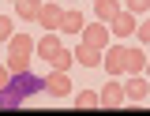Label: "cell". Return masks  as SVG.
<instances>
[{"mask_svg":"<svg viewBox=\"0 0 150 116\" xmlns=\"http://www.w3.org/2000/svg\"><path fill=\"white\" fill-rule=\"evenodd\" d=\"M41 90H45V79H38L30 67H26V71H15L11 82L0 90V109H19L30 94H41Z\"/></svg>","mask_w":150,"mask_h":116,"instance_id":"obj_1","label":"cell"},{"mask_svg":"<svg viewBox=\"0 0 150 116\" xmlns=\"http://www.w3.org/2000/svg\"><path fill=\"white\" fill-rule=\"evenodd\" d=\"M34 45L38 41L30 34H11V41H8V67L11 71H26L30 56H34Z\"/></svg>","mask_w":150,"mask_h":116,"instance_id":"obj_2","label":"cell"},{"mask_svg":"<svg viewBox=\"0 0 150 116\" xmlns=\"http://www.w3.org/2000/svg\"><path fill=\"white\" fill-rule=\"evenodd\" d=\"M124 56H128V45H105V53H101V67L109 71V75H124L128 67H124Z\"/></svg>","mask_w":150,"mask_h":116,"instance_id":"obj_3","label":"cell"},{"mask_svg":"<svg viewBox=\"0 0 150 116\" xmlns=\"http://www.w3.org/2000/svg\"><path fill=\"white\" fill-rule=\"evenodd\" d=\"M109 30H112V38H131V34H135V30H139V22H135V11H128V8H120V11H116V19L109 22Z\"/></svg>","mask_w":150,"mask_h":116,"instance_id":"obj_4","label":"cell"},{"mask_svg":"<svg viewBox=\"0 0 150 116\" xmlns=\"http://www.w3.org/2000/svg\"><path fill=\"white\" fill-rule=\"evenodd\" d=\"M60 49H64V45H60V30H45V38H41V41L34 45V53H38L41 60H45V64H53Z\"/></svg>","mask_w":150,"mask_h":116,"instance_id":"obj_5","label":"cell"},{"mask_svg":"<svg viewBox=\"0 0 150 116\" xmlns=\"http://www.w3.org/2000/svg\"><path fill=\"white\" fill-rule=\"evenodd\" d=\"M45 94H49V97H68V94H75L68 71H60V67H56L53 75H45Z\"/></svg>","mask_w":150,"mask_h":116,"instance_id":"obj_6","label":"cell"},{"mask_svg":"<svg viewBox=\"0 0 150 116\" xmlns=\"http://www.w3.org/2000/svg\"><path fill=\"white\" fill-rule=\"evenodd\" d=\"M124 94H128V105L146 101V97H150V79L146 75H131L128 82H124Z\"/></svg>","mask_w":150,"mask_h":116,"instance_id":"obj_7","label":"cell"},{"mask_svg":"<svg viewBox=\"0 0 150 116\" xmlns=\"http://www.w3.org/2000/svg\"><path fill=\"white\" fill-rule=\"evenodd\" d=\"M109 22H90V26H83V41H86V45H94V49H105V45H109Z\"/></svg>","mask_w":150,"mask_h":116,"instance_id":"obj_8","label":"cell"},{"mask_svg":"<svg viewBox=\"0 0 150 116\" xmlns=\"http://www.w3.org/2000/svg\"><path fill=\"white\" fill-rule=\"evenodd\" d=\"M120 105H128V94H124V82H105V90H101V109H120Z\"/></svg>","mask_w":150,"mask_h":116,"instance_id":"obj_9","label":"cell"},{"mask_svg":"<svg viewBox=\"0 0 150 116\" xmlns=\"http://www.w3.org/2000/svg\"><path fill=\"white\" fill-rule=\"evenodd\" d=\"M124 67H128V75H143V71H146V49H143V41H139V45H128Z\"/></svg>","mask_w":150,"mask_h":116,"instance_id":"obj_10","label":"cell"},{"mask_svg":"<svg viewBox=\"0 0 150 116\" xmlns=\"http://www.w3.org/2000/svg\"><path fill=\"white\" fill-rule=\"evenodd\" d=\"M101 53H105V49H94L86 41H79V45H75V64H83V67H101Z\"/></svg>","mask_w":150,"mask_h":116,"instance_id":"obj_11","label":"cell"},{"mask_svg":"<svg viewBox=\"0 0 150 116\" xmlns=\"http://www.w3.org/2000/svg\"><path fill=\"white\" fill-rule=\"evenodd\" d=\"M83 26H86V19H83V11L79 8H64V19H60V34H83Z\"/></svg>","mask_w":150,"mask_h":116,"instance_id":"obj_12","label":"cell"},{"mask_svg":"<svg viewBox=\"0 0 150 116\" xmlns=\"http://www.w3.org/2000/svg\"><path fill=\"white\" fill-rule=\"evenodd\" d=\"M60 19H64V8H56V4H41L38 22H41L45 30H60Z\"/></svg>","mask_w":150,"mask_h":116,"instance_id":"obj_13","label":"cell"},{"mask_svg":"<svg viewBox=\"0 0 150 116\" xmlns=\"http://www.w3.org/2000/svg\"><path fill=\"white\" fill-rule=\"evenodd\" d=\"M15 15L23 22H38V15H41V0H15Z\"/></svg>","mask_w":150,"mask_h":116,"instance_id":"obj_14","label":"cell"},{"mask_svg":"<svg viewBox=\"0 0 150 116\" xmlns=\"http://www.w3.org/2000/svg\"><path fill=\"white\" fill-rule=\"evenodd\" d=\"M120 8H124L120 0H98V4H94V15H98L101 22H112V19H116V11H120Z\"/></svg>","mask_w":150,"mask_h":116,"instance_id":"obj_15","label":"cell"},{"mask_svg":"<svg viewBox=\"0 0 150 116\" xmlns=\"http://www.w3.org/2000/svg\"><path fill=\"white\" fill-rule=\"evenodd\" d=\"M75 109H101V94H94V90L75 94Z\"/></svg>","mask_w":150,"mask_h":116,"instance_id":"obj_16","label":"cell"},{"mask_svg":"<svg viewBox=\"0 0 150 116\" xmlns=\"http://www.w3.org/2000/svg\"><path fill=\"white\" fill-rule=\"evenodd\" d=\"M71 64H75V49H60L56 60H53V67H60V71H68Z\"/></svg>","mask_w":150,"mask_h":116,"instance_id":"obj_17","label":"cell"},{"mask_svg":"<svg viewBox=\"0 0 150 116\" xmlns=\"http://www.w3.org/2000/svg\"><path fill=\"white\" fill-rule=\"evenodd\" d=\"M11 34H15V22H11V15H0V41H11Z\"/></svg>","mask_w":150,"mask_h":116,"instance_id":"obj_18","label":"cell"},{"mask_svg":"<svg viewBox=\"0 0 150 116\" xmlns=\"http://www.w3.org/2000/svg\"><path fill=\"white\" fill-rule=\"evenodd\" d=\"M124 8L135 11V15H146V11H150V0H124Z\"/></svg>","mask_w":150,"mask_h":116,"instance_id":"obj_19","label":"cell"},{"mask_svg":"<svg viewBox=\"0 0 150 116\" xmlns=\"http://www.w3.org/2000/svg\"><path fill=\"white\" fill-rule=\"evenodd\" d=\"M135 34H139V41H143V45H150V19L139 22V30H135Z\"/></svg>","mask_w":150,"mask_h":116,"instance_id":"obj_20","label":"cell"},{"mask_svg":"<svg viewBox=\"0 0 150 116\" xmlns=\"http://www.w3.org/2000/svg\"><path fill=\"white\" fill-rule=\"evenodd\" d=\"M8 82H11V67H4V64H0V90H4Z\"/></svg>","mask_w":150,"mask_h":116,"instance_id":"obj_21","label":"cell"},{"mask_svg":"<svg viewBox=\"0 0 150 116\" xmlns=\"http://www.w3.org/2000/svg\"><path fill=\"white\" fill-rule=\"evenodd\" d=\"M143 75H146V79H150V56H146V71H143Z\"/></svg>","mask_w":150,"mask_h":116,"instance_id":"obj_22","label":"cell"},{"mask_svg":"<svg viewBox=\"0 0 150 116\" xmlns=\"http://www.w3.org/2000/svg\"><path fill=\"white\" fill-rule=\"evenodd\" d=\"M8 4H15V0H8Z\"/></svg>","mask_w":150,"mask_h":116,"instance_id":"obj_23","label":"cell"}]
</instances>
